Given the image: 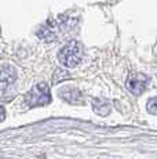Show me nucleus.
<instances>
[{"label": "nucleus", "instance_id": "nucleus-1", "mask_svg": "<svg viewBox=\"0 0 157 159\" xmlns=\"http://www.w3.org/2000/svg\"><path fill=\"white\" fill-rule=\"evenodd\" d=\"M59 62L65 66L73 68L78 65L81 61V47L77 42H69L65 46H62L61 50L58 53Z\"/></svg>", "mask_w": 157, "mask_h": 159}, {"label": "nucleus", "instance_id": "nucleus-2", "mask_svg": "<svg viewBox=\"0 0 157 159\" xmlns=\"http://www.w3.org/2000/svg\"><path fill=\"white\" fill-rule=\"evenodd\" d=\"M51 101L50 89L46 83H37L35 87L25 96V102L28 107L35 108V107H43L47 105Z\"/></svg>", "mask_w": 157, "mask_h": 159}, {"label": "nucleus", "instance_id": "nucleus-3", "mask_svg": "<svg viewBox=\"0 0 157 159\" xmlns=\"http://www.w3.org/2000/svg\"><path fill=\"white\" fill-rule=\"evenodd\" d=\"M17 79V71L11 65H0V94H4Z\"/></svg>", "mask_w": 157, "mask_h": 159}, {"label": "nucleus", "instance_id": "nucleus-4", "mask_svg": "<svg viewBox=\"0 0 157 159\" xmlns=\"http://www.w3.org/2000/svg\"><path fill=\"white\" fill-rule=\"evenodd\" d=\"M147 82V76L142 75V73H137V75H132L127 79V83H125V87L131 91L134 96H139L141 93H143L145 87H146Z\"/></svg>", "mask_w": 157, "mask_h": 159}, {"label": "nucleus", "instance_id": "nucleus-5", "mask_svg": "<svg viewBox=\"0 0 157 159\" xmlns=\"http://www.w3.org/2000/svg\"><path fill=\"white\" fill-rule=\"evenodd\" d=\"M59 96L62 97L65 101L70 102V104H81L83 102V97L81 93L74 87H65L63 90H59Z\"/></svg>", "mask_w": 157, "mask_h": 159}, {"label": "nucleus", "instance_id": "nucleus-6", "mask_svg": "<svg viewBox=\"0 0 157 159\" xmlns=\"http://www.w3.org/2000/svg\"><path fill=\"white\" fill-rule=\"evenodd\" d=\"M92 108L98 115L101 116H106L110 112V104L104 98H96L92 101Z\"/></svg>", "mask_w": 157, "mask_h": 159}, {"label": "nucleus", "instance_id": "nucleus-7", "mask_svg": "<svg viewBox=\"0 0 157 159\" xmlns=\"http://www.w3.org/2000/svg\"><path fill=\"white\" fill-rule=\"evenodd\" d=\"M146 108H147V111H149L150 114L157 115V97H155V98H150L149 101H147Z\"/></svg>", "mask_w": 157, "mask_h": 159}, {"label": "nucleus", "instance_id": "nucleus-8", "mask_svg": "<svg viewBox=\"0 0 157 159\" xmlns=\"http://www.w3.org/2000/svg\"><path fill=\"white\" fill-rule=\"evenodd\" d=\"M4 118H6V111H4V108L0 105V122L4 120Z\"/></svg>", "mask_w": 157, "mask_h": 159}]
</instances>
